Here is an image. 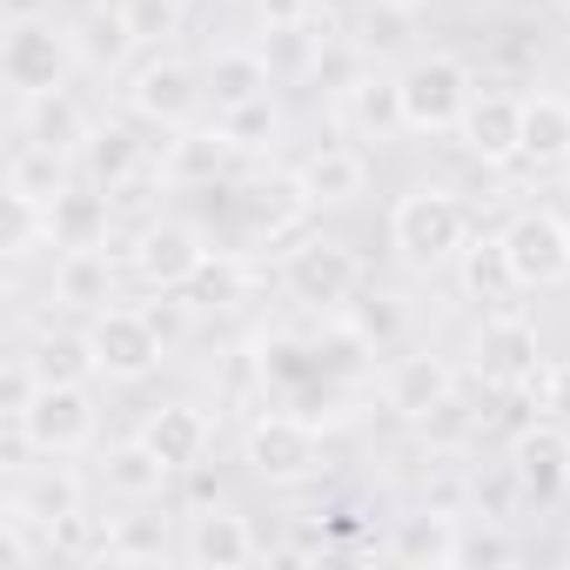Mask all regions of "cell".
<instances>
[{"label":"cell","instance_id":"obj_16","mask_svg":"<svg viewBox=\"0 0 570 570\" xmlns=\"http://www.w3.org/2000/svg\"><path fill=\"white\" fill-rule=\"evenodd\" d=\"M108 228H115V188H101V181H68V188L48 202V235H55V255H75V248H108Z\"/></svg>","mask_w":570,"mask_h":570},{"label":"cell","instance_id":"obj_42","mask_svg":"<svg viewBox=\"0 0 570 570\" xmlns=\"http://www.w3.org/2000/svg\"><path fill=\"white\" fill-rule=\"evenodd\" d=\"M181 296H202L208 309H228V303L242 296V262H228V255H208V268L188 282Z\"/></svg>","mask_w":570,"mask_h":570},{"label":"cell","instance_id":"obj_10","mask_svg":"<svg viewBox=\"0 0 570 570\" xmlns=\"http://www.w3.org/2000/svg\"><path fill=\"white\" fill-rule=\"evenodd\" d=\"M470 363L490 390H530V376L543 370V343H537V323L523 309H490L483 330L470 336Z\"/></svg>","mask_w":570,"mask_h":570},{"label":"cell","instance_id":"obj_33","mask_svg":"<svg viewBox=\"0 0 570 570\" xmlns=\"http://www.w3.org/2000/svg\"><path fill=\"white\" fill-rule=\"evenodd\" d=\"M41 383H88L95 376V350H88V330H41L28 343Z\"/></svg>","mask_w":570,"mask_h":570},{"label":"cell","instance_id":"obj_46","mask_svg":"<svg viewBox=\"0 0 570 570\" xmlns=\"http://www.w3.org/2000/svg\"><path fill=\"white\" fill-rule=\"evenodd\" d=\"M289 21H316V0H262V28H289Z\"/></svg>","mask_w":570,"mask_h":570},{"label":"cell","instance_id":"obj_34","mask_svg":"<svg viewBox=\"0 0 570 570\" xmlns=\"http://www.w3.org/2000/svg\"><path fill=\"white\" fill-rule=\"evenodd\" d=\"M21 503H28V510H35V517L55 530L61 517L88 510V483H81V476H75V470L55 456V470H41V476H28V483H21Z\"/></svg>","mask_w":570,"mask_h":570},{"label":"cell","instance_id":"obj_20","mask_svg":"<svg viewBox=\"0 0 570 570\" xmlns=\"http://www.w3.org/2000/svg\"><path fill=\"white\" fill-rule=\"evenodd\" d=\"M336 95H343V128L356 141H396V135H410L396 75H350V88H336Z\"/></svg>","mask_w":570,"mask_h":570},{"label":"cell","instance_id":"obj_40","mask_svg":"<svg viewBox=\"0 0 570 570\" xmlns=\"http://www.w3.org/2000/svg\"><path fill=\"white\" fill-rule=\"evenodd\" d=\"M550 423H570V356H543V370L530 376V390H523Z\"/></svg>","mask_w":570,"mask_h":570},{"label":"cell","instance_id":"obj_41","mask_svg":"<svg viewBox=\"0 0 570 570\" xmlns=\"http://www.w3.org/2000/svg\"><path fill=\"white\" fill-rule=\"evenodd\" d=\"M330 550H336V523L330 517H296L289 537L275 543V557H289V563H323Z\"/></svg>","mask_w":570,"mask_h":570},{"label":"cell","instance_id":"obj_50","mask_svg":"<svg viewBox=\"0 0 570 570\" xmlns=\"http://www.w3.org/2000/svg\"><path fill=\"white\" fill-rule=\"evenodd\" d=\"M563 181H570V168H563Z\"/></svg>","mask_w":570,"mask_h":570},{"label":"cell","instance_id":"obj_37","mask_svg":"<svg viewBox=\"0 0 570 570\" xmlns=\"http://www.w3.org/2000/svg\"><path fill=\"white\" fill-rule=\"evenodd\" d=\"M215 121H222V135L235 141V155H262V148L275 141V128H282V115H275L268 95H262V101H242V108H222Z\"/></svg>","mask_w":570,"mask_h":570},{"label":"cell","instance_id":"obj_8","mask_svg":"<svg viewBox=\"0 0 570 570\" xmlns=\"http://www.w3.org/2000/svg\"><path fill=\"white\" fill-rule=\"evenodd\" d=\"M128 268L148 282L155 296H181L188 282L208 268V242H202L195 222L155 215V222H141V235H135V248H128Z\"/></svg>","mask_w":570,"mask_h":570},{"label":"cell","instance_id":"obj_44","mask_svg":"<svg viewBox=\"0 0 570 570\" xmlns=\"http://www.w3.org/2000/svg\"><path fill=\"white\" fill-rule=\"evenodd\" d=\"M121 8H128V21H135V35L141 41H168L175 28H181V0H121Z\"/></svg>","mask_w":570,"mask_h":570},{"label":"cell","instance_id":"obj_48","mask_svg":"<svg viewBox=\"0 0 570 570\" xmlns=\"http://www.w3.org/2000/svg\"><path fill=\"white\" fill-rule=\"evenodd\" d=\"M390 8H410V14H416V8H430V0H390Z\"/></svg>","mask_w":570,"mask_h":570},{"label":"cell","instance_id":"obj_19","mask_svg":"<svg viewBox=\"0 0 570 570\" xmlns=\"http://www.w3.org/2000/svg\"><path fill=\"white\" fill-rule=\"evenodd\" d=\"M456 543H463V517L436 510V503H416L390 530V557L410 563V570H456Z\"/></svg>","mask_w":570,"mask_h":570},{"label":"cell","instance_id":"obj_26","mask_svg":"<svg viewBox=\"0 0 570 570\" xmlns=\"http://www.w3.org/2000/svg\"><path fill=\"white\" fill-rule=\"evenodd\" d=\"M268 88H275V75H268L262 48H215L208 68H202V95H208L215 115L222 108H242V101H262Z\"/></svg>","mask_w":570,"mask_h":570},{"label":"cell","instance_id":"obj_23","mask_svg":"<svg viewBox=\"0 0 570 570\" xmlns=\"http://www.w3.org/2000/svg\"><path fill=\"white\" fill-rule=\"evenodd\" d=\"M48 296L75 316H95L115 303V255L108 248H75V255H55V275H48Z\"/></svg>","mask_w":570,"mask_h":570},{"label":"cell","instance_id":"obj_2","mask_svg":"<svg viewBox=\"0 0 570 570\" xmlns=\"http://www.w3.org/2000/svg\"><path fill=\"white\" fill-rule=\"evenodd\" d=\"M242 463H248V476L268 483V490H303V483H316V476L330 470V443H323V430H316L309 416H296V410H262V416L242 430Z\"/></svg>","mask_w":570,"mask_h":570},{"label":"cell","instance_id":"obj_7","mask_svg":"<svg viewBox=\"0 0 570 570\" xmlns=\"http://www.w3.org/2000/svg\"><path fill=\"white\" fill-rule=\"evenodd\" d=\"M208 95H202V75L181 61V55H148L141 68H128V81H121V108L135 115V121H148V128H188L195 121V108H202Z\"/></svg>","mask_w":570,"mask_h":570},{"label":"cell","instance_id":"obj_25","mask_svg":"<svg viewBox=\"0 0 570 570\" xmlns=\"http://www.w3.org/2000/svg\"><path fill=\"white\" fill-rule=\"evenodd\" d=\"M456 289H463L470 303H483V309H510V296L523 289V282H517V268H510L503 235H470V242H463V255H456Z\"/></svg>","mask_w":570,"mask_h":570},{"label":"cell","instance_id":"obj_30","mask_svg":"<svg viewBox=\"0 0 570 570\" xmlns=\"http://www.w3.org/2000/svg\"><path fill=\"white\" fill-rule=\"evenodd\" d=\"M235 215H242L248 235H282V228H296V222L309 215V202H303L296 175H289V181H275V175L262 181V175H255V181L235 195Z\"/></svg>","mask_w":570,"mask_h":570},{"label":"cell","instance_id":"obj_6","mask_svg":"<svg viewBox=\"0 0 570 570\" xmlns=\"http://www.w3.org/2000/svg\"><path fill=\"white\" fill-rule=\"evenodd\" d=\"M282 289H289L303 309H316V316H336V309H350L356 289H363V262H356L350 242L303 235L289 255H282Z\"/></svg>","mask_w":570,"mask_h":570},{"label":"cell","instance_id":"obj_35","mask_svg":"<svg viewBox=\"0 0 570 570\" xmlns=\"http://www.w3.org/2000/svg\"><path fill=\"white\" fill-rule=\"evenodd\" d=\"M168 557H181V543H168V530L155 517H115L108 563H168Z\"/></svg>","mask_w":570,"mask_h":570},{"label":"cell","instance_id":"obj_43","mask_svg":"<svg viewBox=\"0 0 570 570\" xmlns=\"http://www.w3.org/2000/svg\"><path fill=\"white\" fill-rule=\"evenodd\" d=\"M343 316H350V323H356V330H363L376 350H390V343H396V330H403V309H396V296H363V303H350Z\"/></svg>","mask_w":570,"mask_h":570},{"label":"cell","instance_id":"obj_22","mask_svg":"<svg viewBox=\"0 0 570 570\" xmlns=\"http://www.w3.org/2000/svg\"><path fill=\"white\" fill-rule=\"evenodd\" d=\"M135 436H141L175 476H188V470L208 456V436H215V430H208V416H202L195 403H161V410H148V423H141Z\"/></svg>","mask_w":570,"mask_h":570},{"label":"cell","instance_id":"obj_47","mask_svg":"<svg viewBox=\"0 0 570 570\" xmlns=\"http://www.w3.org/2000/svg\"><path fill=\"white\" fill-rule=\"evenodd\" d=\"M35 14H48V0H8V21H35Z\"/></svg>","mask_w":570,"mask_h":570},{"label":"cell","instance_id":"obj_12","mask_svg":"<svg viewBox=\"0 0 570 570\" xmlns=\"http://www.w3.org/2000/svg\"><path fill=\"white\" fill-rule=\"evenodd\" d=\"M28 436L41 456H81L95 436H101V410H95V390L88 383H41V396L28 403Z\"/></svg>","mask_w":570,"mask_h":570},{"label":"cell","instance_id":"obj_4","mask_svg":"<svg viewBox=\"0 0 570 570\" xmlns=\"http://www.w3.org/2000/svg\"><path fill=\"white\" fill-rule=\"evenodd\" d=\"M396 88H403V115H410V135H456V121H463V108L476 101V75H470V61L463 55H416L403 75H396Z\"/></svg>","mask_w":570,"mask_h":570},{"label":"cell","instance_id":"obj_17","mask_svg":"<svg viewBox=\"0 0 570 570\" xmlns=\"http://www.w3.org/2000/svg\"><path fill=\"white\" fill-rule=\"evenodd\" d=\"M161 181L168 188H215L228 168H235V141L222 135V121H208V128H175V141H161Z\"/></svg>","mask_w":570,"mask_h":570},{"label":"cell","instance_id":"obj_15","mask_svg":"<svg viewBox=\"0 0 570 570\" xmlns=\"http://www.w3.org/2000/svg\"><path fill=\"white\" fill-rule=\"evenodd\" d=\"M456 396V370H450V356H436V350H410V356H396L390 370H383V403L403 416V423H423L430 410H443Z\"/></svg>","mask_w":570,"mask_h":570},{"label":"cell","instance_id":"obj_18","mask_svg":"<svg viewBox=\"0 0 570 570\" xmlns=\"http://www.w3.org/2000/svg\"><path fill=\"white\" fill-rule=\"evenodd\" d=\"M296 188H303L309 208H350L370 188V155L350 148V141H323L296 161Z\"/></svg>","mask_w":570,"mask_h":570},{"label":"cell","instance_id":"obj_9","mask_svg":"<svg viewBox=\"0 0 570 570\" xmlns=\"http://www.w3.org/2000/svg\"><path fill=\"white\" fill-rule=\"evenodd\" d=\"M503 463H510V476L523 490V510H557L570 497V423L537 416L530 430L510 436Z\"/></svg>","mask_w":570,"mask_h":570},{"label":"cell","instance_id":"obj_14","mask_svg":"<svg viewBox=\"0 0 570 570\" xmlns=\"http://www.w3.org/2000/svg\"><path fill=\"white\" fill-rule=\"evenodd\" d=\"M456 141H463V155L483 161V168H510V161H523V95L476 88V101H470L463 121H456Z\"/></svg>","mask_w":570,"mask_h":570},{"label":"cell","instance_id":"obj_45","mask_svg":"<svg viewBox=\"0 0 570 570\" xmlns=\"http://www.w3.org/2000/svg\"><path fill=\"white\" fill-rule=\"evenodd\" d=\"M416 430H423V443H436V450H450V443H463V436H470L476 423H470V410H463V403L450 396V403H443V410H430V416H423Z\"/></svg>","mask_w":570,"mask_h":570},{"label":"cell","instance_id":"obj_27","mask_svg":"<svg viewBox=\"0 0 570 570\" xmlns=\"http://www.w3.org/2000/svg\"><path fill=\"white\" fill-rule=\"evenodd\" d=\"M523 168H570V95H523Z\"/></svg>","mask_w":570,"mask_h":570},{"label":"cell","instance_id":"obj_39","mask_svg":"<svg viewBox=\"0 0 570 570\" xmlns=\"http://www.w3.org/2000/svg\"><path fill=\"white\" fill-rule=\"evenodd\" d=\"M403 28H410V8H390V0H363L356 55H390V48H403Z\"/></svg>","mask_w":570,"mask_h":570},{"label":"cell","instance_id":"obj_32","mask_svg":"<svg viewBox=\"0 0 570 570\" xmlns=\"http://www.w3.org/2000/svg\"><path fill=\"white\" fill-rule=\"evenodd\" d=\"M68 181H75V161H68V155H55V148H35V141H21V148H14V161H8V195L55 202Z\"/></svg>","mask_w":570,"mask_h":570},{"label":"cell","instance_id":"obj_5","mask_svg":"<svg viewBox=\"0 0 570 570\" xmlns=\"http://www.w3.org/2000/svg\"><path fill=\"white\" fill-rule=\"evenodd\" d=\"M88 350H95V376H108V383H148L161 370V356H168V336H161L155 309L108 303V309L88 316Z\"/></svg>","mask_w":570,"mask_h":570},{"label":"cell","instance_id":"obj_21","mask_svg":"<svg viewBox=\"0 0 570 570\" xmlns=\"http://www.w3.org/2000/svg\"><path fill=\"white\" fill-rule=\"evenodd\" d=\"M68 28H75L81 75H121V68H128V55L141 48V35H135V21H128L121 0H95V8H88L81 21H68Z\"/></svg>","mask_w":570,"mask_h":570},{"label":"cell","instance_id":"obj_24","mask_svg":"<svg viewBox=\"0 0 570 570\" xmlns=\"http://www.w3.org/2000/svg\"><path fill=\"white\" fill-rule=\"evenodd\" d=\"M88 135H95V121L81 115V101H75L68 88H55V95H35V101H21V141H35V148H55V155L81 161Z\"/></svg>","mask_w":570,"mask_h":570},{"label":"cell","instance_id":"obj_36","mask_svg":"<svg viewBox=\"0 0 570 570\" xmlns=\"http://www.w3.org/2000/svg\"><path fill=\"white\" fill-rule=\"evenodd\" d=\"M0 248H8V262H28V255L55 248V235H48V202L8 195V235H0Z\"/></svg>","mask_w":570,"mask_h":570},{"label":"cell","instance_id":"obj_3","mask_svg":"<svg viewBox=\"0 0 570 570\" xmlns=\"http://www.w3.org/2000/svg\"><path fill=\"white\" fill-rule=\"evenodd\" d=\"M75 68H81V55H75V28L55 21V14L8 21V35H0V81L14 88V101H35V95L68 88Z\"/></svg>","mask_w":570,"mask_h":570},{"label":"cell","instance_id":"obj_38","mask_svg":"<svg viewBox=\"0 0 570 570\" xmlns=\"http://www.w3.org/2000/svg\"><path fill=\"white\" fill-rule=\"evenodd\" d=\"M517 557H523V543L510 537V523H497V517H476V523H470V517H463L456 563H470V570H476V563H517Z\"/></svg>","mask_w":570,"mask_h":570},{"label":"cell","instance_id":"obj_29","mask_svg":"<svg viewBox=\"0 0 570 570\" xmlns=\"http://www.w3.org/2000/svg\"><path fill=\"white\" fill-rule=\"evenodd\" d=\"M330 41H323V21H289V28H262V61L275 81H316Z\"/></svg>","mask_w":570,"mask_h":570},{"label":"cell","instance_id":"obj_11","mask_svg":"<svg viewBox=\"0 0 570 570\" xmlns=\"http://www.w3.org/2000/svg\"><path fill=\"white\" fill-rule=\"evenodd\" d=\"M503 248L523 289H563L570 282V222L557 208H517L503 222Z\"/></svg>","mask_w":570,"mask_h":570},{"label":"cell","instance_id":"obj_28","mask_svg":"<svg viewBox=\"0 0 570 570\" xmlns=\"http://www.w3.org/2000/svg\"><path fill=\"white\" fill-rule=\"evenodd\" d=\"M168 463L141 443V436H128V443H115L108 456H101V483H108V497H121V503H155L161 490H168Z\"/></svg>","mask_w":570,"mask_h":570},{"label":"cell","instance_id":"obj_31","mask_svg":"<svg viewBox=\"0 0 570 570\" xmlns=\"http://www.w3.org/2000/svg\"><path fill=\"white\" fill-rule=\"evenodd\" d=\"M81 168H88V181H101V188L121 195V188L141 175V141H135V128L95 121V135H88V148H81Z\"/></svg>","mask_w":570,"mask_h":570},{"label":"cell","instance_id":"obj_13","mask_svg":"<svg viewBox=\"0 0 570 570\" xmlns=\"http://www.w3.org/2000/svg\"><path fill=\"white\" fill-rule=\"evenodd\" d=\"M255 557H262V537H255V523L242 510L195 503L181 517V563H195V570H242Z\"/></svg>","mask_w":570,"mask_h":570},{"label":"cell","instance_id":"obj_1","mask_svg":"<svg viewBox=\"0 0 570 570\" xmlns=\"http://www.w3.org/2000/svg\"><path fill=\"white\" fill-rule=\"evenodd\" d=\"M463 242H470V208H463L456 188L416 181V188L396 195V208H390V248L403 255V268H416V275L456 268Z\"/></svg>","mask_w":570,"mask_h":570},{"label":"cell","instance_id":"obj_49","mask_svg":"<svg viewBox=\"0 0 570 570\" xmlns=\"http://www.w3.org/2000/svg\"><path fill=\"white\" fill-rule=\"evenodd\" d=\"M550 8H557V14H563V21H570V0H550Z\"/></svg>","mask_w":570,"mask_h":570}]
</instances>
